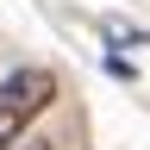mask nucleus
I'll return each instance as SVG.
<instances>
[{
    "label": "nucleus",
    "mask_w": 150,
    "mask_h": 150,
    "mask_svg": "<svg viewBox=\"0 0 150 150\" xmlns=\"http://www.w3.org/2000/svg\"><path fill=\"white\" fill-rule=\"evenodd\" d=\"M50 100H56V75H50L44 63L13 69L6 81H0V150H19V144H25V125H31Z\"/></svg>",
    "instance_id": "obj_1"
},
{
    "label": "nucleus",
    "mask_w": 150,
    "mask_h": 150,
    "mask_svg": "<svg viewBox=\"0 0 150 150\" xmlns=\"http://www.w3.org/2000/svg\"><path fill=\"white\" fill-rule=\"evenodd\" d=\"M19 150H56V144L50 138H31V144H19Z\"/></svg>",
    "instance_id": "obj_2"
}]
</instances>
